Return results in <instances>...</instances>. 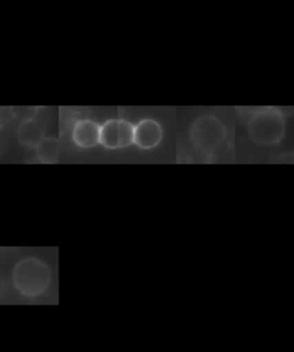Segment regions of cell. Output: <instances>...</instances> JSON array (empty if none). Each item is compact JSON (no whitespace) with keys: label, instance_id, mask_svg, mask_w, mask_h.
I'll list each match as a JSON object with an SVG mask.
<instances>
[{"label":"cell","instance_id":"obj_5","mask_svg":"<svg viewBox=\"0 0 294 352\" xmlns=\"http://www.w3.org/2000/svg\"><path fill=\"white\" fill-rule=\"evenodd\" d=\"M163 131L161 125L154 120H143L135 126L134 144L140 149L154 148L162 140Z\"/></svg>","mask_w":294,"mask_h":352},{"label":"cell","instance_id":"obj_6","mask_svg":"<svg viewBox=\"0 0 294 352\" xmlns=\"http://www.w3.org/2000/svg\"><path fill=\"white\" fill-rule=\"evenodd\" d=\"M101 140V125L97 122H77L73 129V142L81 148H92Z\"/></svg>","mask_w":294,"mask_h":352},{"label":"cell","instance_id":"obj_2","mask_svg":"<svg viewBox=\"0 0 294 352\" xmlns=\"http://www.w3.org/2000/svg\"><path fill=\"white\" fill-rule=\"evenodd\" d=\"M283 114L275 108H263L253 115L249 121V135L252 140L262 145H275L285 133Z\"/></svg>","mask_w":294,"mask_h":352},{"label":"cell","instance_id":"obj_3","mask_svg":"<svg viewBox=\"0 0 294 352\" xmlns=\"http://www.w3.org/2000/svg\"><path fill=\"white\" fill-rule=\"evenodd\" d=\"M227 137L224 125L214 116H202L191 125L190 138L194 147L209 155L221 147Z\"/></svg>","mask_w":294,"mask_h":352},{"label":"cell","instance_id":"obj_8","mask_svg":"<svg viewBox=\"0 0 294 352\" xmlns=\"http://www.w3.org/2000/svg\"><path fill=\"white\" fill-rule=\"evenodd\" d=\"M60 144L58 139L44 138L36 146L37 159L43 163H56L59 161Z\"/></svg>","mask_w":294,"mask_h":352},{"label":"cell","instance_id":"obj_1","mask_svg":"<svg viewBox=\"0 0 294 352\" xmlns=\"http://www.w3.org/2000/svg\"><path fill=\"white\" fill-rule=\"evenodd\" d=\"M12 279L15 289L25 297H37L49 288L52 272L50 266L36 257L23 258L14 266Z\"/></svg>","mask_w":294,"mask_h":352},{"label":"cell","instance_id":"obj_4","mask_svg":"<svg viewBox=\"0 0 294 352\" xmlns=\"http://www.w3.org/2000/svg\"><path fill=\"white\" fill-rule=\"evenodd\" d=\"M135 125L130 122L111 120L101 126L99 144L106 149L125 148L134 144Z\"/></svg>","mask_w":294,"mask_h":352},{"label":"cell","instance_id":"obj_9","mask_svg":"<svg viewBox=\"0 0 294 352\" xmlns=\"http://www.w3.org/2000/svg\"><path fill=\"white\" fill-rule=\"evenodd\" d=\"M37 109H39L37 107H15L13 108V113L17 118L25 122L35 118Z\"/></svg>","mask_w":294,"mask_h":352},{"label":"cell","instance_id":"obj_7","mask_svg":"<svg viewBox=\"0 0 294 352\" xmlns=\"http://www.w3.org/2000/svg\"><path fill=\"white\" fill-rule=\"evenodd\" d=\"M19 140L27 147H36L44 138V128L35 118L22 123L19 129Z\"/></svg>","mask_w":294,"mask_h":352}]
</instances>
